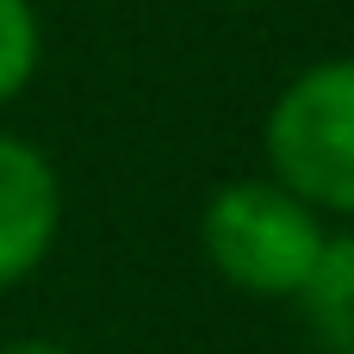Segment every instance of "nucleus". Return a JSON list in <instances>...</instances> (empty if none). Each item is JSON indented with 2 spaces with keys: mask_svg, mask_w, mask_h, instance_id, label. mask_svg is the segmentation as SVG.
I'll return each instance as SVG.
<instances>
[{
  "mask_svg": "<svg viewBox=\"0 0 354 354\" xmlns=\"http://www.w3.org/2000/svg\"><path fill=\"white\" fill-rule=\"evenodd\" d=\"M292 299L324 348L354 354V236H324V249Z\"/></svg>",
  "mask_w": 354,
  "mask_h": 354,
  "instance_id": "obj_4",
  "label": "nucleus"
},
{
  "mask_svg": "<svg viewBox=\"0 0 354 354\" xmlns=\"http://www.w3.org/2000/svg\"><path fill=\"white\" fill-rule=\"evenodd\" d=\"M0 354H75V348H62L50 336H25V342H12V348H0Z\"/></svg>",
  "mask_w": 354,
  "mask_h": 354,
  "instance_id": "obj_6",
  "label": "nucleus"
},
{
  "mask_svg": "<svg viewBox=\"0 0 354 354\" xmlns=\"http://www.w3.org/2000/svg\"><path fill=\"white\" fill-rule=\"evenodd\" d=\"M62 230V180L44 149L0 137V292L19 286L44 255L56 249Z\"/></svg>",
  "mask_w": 354,
  "mask_h": 354,
  "instance_id": "obj_3",
  "label": "nucleus"
},
{
  "mask_svg": "<svg viewBox=\"0 0 354 354\" xmlns=\"http://www.w3.org/2000/svg\"><path fill=\"white\" fill-rule=\"evenodd\" d=\"M268 180L311 212L354 218V56L311 62L268 112Z\"/></svg>",
  "mask_w": 354,
  "mask_h": 354,
  "instance_id": "obj_2",
  "label": "nucleus"
},
{
  "mask_svg": "<svg viewBox=\"0 0 354 354\" xmlns=\"http://www.w3.org/2000/svg\"><path fill=\"white\" fill-rule=\"evenodd\" d=\"M324 218L280 180H224L205 199V261L249 299H292L324 249Z\"/></svg>",
  "mask_w": 354,
  "mask_h": 354,
  "instance_id": "obj_1",
  "label": "nucleus"
},
{
  "mask_svg": "<svg viewBox=\"0 0 354 354\" xmlns=\"http://www.w3.org/2000/svg\"><path fill=\"white\" fill-rule=\"evenodd\" d=\"M37 56H44L37 6H31V0H0V106L19 100V93L31 87Z\"/></svg>",
  "mask_w": 354,
  "mask_h": 354,
  "instance_id": "obj_5",
  "label": "nucleus"
},
{
  "mask_svg": "<svg viewBox=\"0 0 354 354\" xmlns=\"http://www.w3.org/2000/svg\"><path fill=\"white\" fill-rule=\"evenodd\" d=\"M230 6H261V0H230Z\"/></svg>",
  "mask_w": 354,
  "mask_h": 354,
  "instance_id": "obj_7",
  "label": "nucleus"
}]
</instances>
